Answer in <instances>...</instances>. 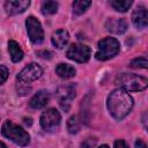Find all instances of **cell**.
Here are the masks:
<instances>
[{"label":"cell","instance_id":"obj_1","mask_svg":"<svg viewBox=\"0 0 148 148\" xmlns=\"http://www.w3.org/2000/svg\"><path fill=\"white\" fill-rule=\"evenodd\" d=\"M133 105H134V102L132 96L127 91L120 88L112 90L109 94L106 99L108 110L110 114L117 120L124 119L132 111Z\"/></svg>","mask_w":148,"mask_h":148},{"label":"cell","instance_id":"obj_2","mask_svg":"<svg viewBox=\"0 0 148 148\" xmlns=\"http://www.w3.org/2000/svg\"><path fill=\"white\" fill-rule=\"evenodd\" d=\"M1 133L5 138L9 139L10 141H13L14 143H16L21 147L28 146L29 142H30L29 133L25 130H23L21 126L16 125L15 123H13L10 120H6L2 124Z\"/></svg>","mask_w":148,"mask_h":148},{"label":"cell","instance_id":"obj_3","mask_svg":"<svg viewBox=\"0 0 148 148\" xmlns=\"http://www.w3.org/2000/svg\"><path fill=\"white\" fill-rule=\"evenodd\" d=\"M117 83L119 84L120 89L127 92L128 91H141L147 88L148 80L141 75L123 73L117 77Z\"/></svg>","mask_w":148,"mask_h":148},{"label":"cell","instance_id":"obj_4","mask_svg":"<svg viewBox=\"0 0 148 148\" xmlns=\"http://www.w3.org/2000/svg\"><path fill=\"white\" fill-rule=\"evenodd\" d=\"M120 51V44L114 37H105L101 39L97 44V51L95 58L101 61L109 60L113 58Z\"/></svg>","mask_w":148,"mask_h":148},{"label":"cell","instance_id":"obj_5","mask_svg":"<svg viewBox=\"0 0 148 148\" xmlns=\"http://www.w3.org/2000/svg\"><path fill=\"white\" fill-rule=\"evenodd\" d=\"M66 56L68 59L74 60L76 62L83 64L87 62L91 56V50L89 46L80 43H73L66 51Z\"/></svg>","mask_w":148,"mask_h":148},{"label":"cell","instance_id":"obj_6","mask_svg":"<svg viewBox=\"0 0 148 148\" xmlns=\"http://www.w3.org/2000/svg\"><path fill=\"white\" fill-rule=\"evenodd\" d=\"M61 123V116L54 108L46 109L40 116V126L47 132H52L59 127Z\"/></svg>","mask_w":148,"mask_h":148},{"label":"cell","instance_id":"obj_7","mask_svg":"<svg viewBox=\"0 0 148 148\" xmlns=\"http://www.w3.org/2000/svg\"><path fill=\"white\" fill-rule=\"evenodd\" d=\"M25 27L28 36L34 44H40L44 40V31L42 24L35 16H28L25 20Z\"/></svg>","mask_w":148,"mask_h":148},{"label":"cell","instance_id":"obj_8","mask_svg":"<svg viewBox=\"0 0 148 148\" xmlns=\"http://www.w3.org/2000/svg\"><path fill=\"white\" fill-rule=\"evenodd\" d=\"M42 75H43V68L36 62H31L17 74V81L21 83H31L37 79H39Z\"/></svg>","mask_w":148,"mask_h":148},{"label":"cell","instance_id":"obj_9","mask_svg":"<svg viewBox=\"0 0 148 148\" xmlns=\"http://www.w3.org/2000/svg\"><path fill=\"white\" fill-rule=\"evenodd\" d=\"M57 96H58L60 106L67 112L69 110L71 101L75 97V88L72 84L61 86V87H59V89L57 91Z\"/></svg>","mask_w":148,"mask_h":148},{"label":"cell","instance_id":"obj_10","mask_svg":"<svg viewBox=\"0 0 148 148\" xmlns=\"http://www.w3.org/2000/svg\"><path fill=\"white\" fill-rule=\"evenodd\" d=\"M105 28L111 34L120 35L127 30L128 23L123 17H109L105 22Z\"/></svg>","mask_w":148,"mask_h":148},{"label":"cell","instance_id":"obj_11","mask_svg":"<svg viewBox=\"0 0 148 148\" xmlns=\"http://www.w3.org/2000/svg\"><path fill=\"white\" fill-rule=\"evenodd\" d=\"M29 6V0H9L5 2V10L8 15H16L23 13Z\"/></svg>","mask_w":148,"mask_h":148},{"label":"cell","instance_id":"obj_12","mask_svg":"<svg viewBox=\"0 0 148 148\" xmlns=\"http://www.w3.org/2000/svg\"><path fill=\"white\" fill-rule=\"evenodd\" d=\"M132 21H133V24L135 25V28L145 29L148 24V12H147V9L142 6L136 7L133 10V14H132Z\"/></svg>","mask_w":148,"mask_h":148},{"label":"cell","instance_id":"obj_13","mask_svg":"<svg viewBox=\"0 0 148 148\" xmlns=\"http://www.w3.org/2000/svg\"><path fill=\"white\" fill-rule=\"evenodd\" d=\"M49 101H50V92L46 90H40L31 97L29 105L32 109H42L49 103Z\"/></svg>","mask_w":148,"mask_h":148},{"label":"cell","instance_id":"obj_14","mask_svg":"<svg viewBox=\"0 0 148 148\" xmlns=\"http://www.w3.org/2000/svg\"><path fill=\"white\" fill-rule=\"evenodd\" d=\"M68 40H69V34L65 29L57 30L56 32L52 34V37H51V43L57 49H62L68 43Z\"/></svg>","mask_w":148,"mask_h":148},{"label":"cell","instance_id":"obj_15","mask_svg":"<svg viewBox=\"0 0 148 148\" xmlns=\"http://www.w3.org/2000/svg\"><path fill=\"white\" fill-rule=\"evenodd\" d=\"M8 52L10 56V59L13 62H18L23 59V51L20 47L18 43L15 40H9L8 42Z\"/></svg>","mask_w":148,"mask_h":148},{"label":"cell","instance_id":"obj_16","mask_svg":"<svg viewBox=\"0 0 148 148\" xmlns=\"http://www.w3.org/2000/svg\"><path fill=\"white\" fill-rule=\"evenodd\" d=\"M56 73L61 79H71L76 74V69L72 65L61 62L56 67Z\"/></svg>","mask_w":148,"mask_h":148},{"label":"cell","instance_id":"obj_17","mask_svg":"<svg viewBox=\"0 0 148 148\" xmlns=\"http://www.w3.org/2000/svg\"><path fill=\"white\" fill-rule=\"evenodd\" d=\"M91 5V1H86V0H76L73 2V14L75 16H79L83 14Z\"/></svg>","mask_w":148,"mask_h":148},{"label":"cell","instance_id":"obj_18","mask_svg":"<svg viewBox=\"0 0 148 148\" xmlns=\"http://www.w3.org/2000/svg\"><path fill=\"white\" fill-rule=\"evenodd\" d=\"M111 6L117 10V12H121L125 13L130 9V7L132 6V1L131 0H113L111 1Z\"/></svg>","mask_w":148,"mask_h":148},{"label":"cell","instance_id":"obj_19","mask_svg":"<svg viewBox=\"0 0 148 148\" xmlns=\"http://www.w3.org/2000/svg\"><path fill=\"white\" fill-rule=\"evenodd\" d=\"M42 13L44 15H52L54 13H57L58 10V2L56 1H44L42 3Z\"/></svg>","mask_w":148,"mask_h":148},{"label":"cell","instance_id":"obj_20","mask_svg":"<svg viewBox=\"0 0 148 148\" xmlns=\"http://www.w3.org/2000/svg\"><path fill=\"white\" fill-rule=\"evenodd\" d=\"M67 130L72 134H75V133L79 132V130H80V123H79V120H77V118L75 116H72L67 120Z\"/></svg>","mask_w":148,"mask_h":148},{"label":"cell","instance_id":"obj_21","mask_svg":"<svg viewBox=\"0 0 148 148\" xmlns=\"http://www.w3.org/2000/svg\"><path fill=\"white\" fill-rule=\"evenodd\" d=\"M130 66L133 68H147V58L146 57L135 58L131 61Z\"/></svg>","mask_w":148,"mask_h":148},{"label":"cell","instance_id":"obj_22","mask_svg":"<svg viewBox=\"0 0 148 148\" xmlns=\"http://www.w3.org/2000/svg\"><path fill=\"white\" fill-rule=\"evenodd\" d=\"M8 75H9V72H8L7 67L0 65V84H2L8 79Z\"/></svg>","mask_w":148,"mask_h":148},{"label":"cell","instance_id":"obj_23","mask_svg":"<svg viewBox=\"0 0 148 148\" xmlns=\"http://www.w3.org/2000/svg\"><path fill=\"white\" fill-rule=\"evenodd\" d=\"M95 143H96V139H87L86 141H83L82 142V145H81V148H92L94 146H95Z\"/></svg>","mask_w":148,"mask_h":148},{"label":"cell","instance_id":"obj_24","mask_svg":"<svg viewBox=\"0 0 148 148\" xmlns=\"http://www.w3.org/2000/svg\"><path fill=\"white\" fill-rule=\"evenodd\" d=\"M113 148H130V147L127 146V143H126L124 140L119 139V140H116V141H114Z\"/></svg>","mask_w":148,"mask_h":148},{"label":"cell","instance_id":"obj_25","mask_svg":"<svg viewBox=\"0 0 148 148\" xmlns=\"http://www.w3.org/2000/svg\"><path fill=\"white\" fill-rule=\"evenodd\" d=\"M38 54L42 57V58H47V59H51L52 58V52H50V51H40V52H38Z\"/></svg>","mask_w":148,"mask_h":148},{"label":"cell","instance_id":"obj_26","mask_svg":"<svg viewBox=\"0 0 148 148\" xmlns=\"http://www.w3.org/2000/svg\"><path fill=\"white\" fill-rule=\"evenodd\" d=\"M134 148H147V145H146L141 139H138V140L135 141Z\"/></svg>","mask_w":148,"mask_h":148},{"label":"cell","instance_id":"obj_27","mask_svg":"<svg viewBox=\"0 0 148 148\" xmlns=\"http://www.w3.org/2000/svg\"><path fill=\"white\" fill-rule=\"evenodd\" d=\"M0 148H7V146H6L3 142H1V141H0Z\"/></svg>","mask_w":148,"mask_h":148},{"label":"cell","instance_id":"obj_28","mask_svg":"<svg viewBox=\"0 0 148 148\" xmlns=\"http://www.w3.org/2000/svg\"><path fill=\"white\" fill-rule=\"evenodd\" d=\"M98 148H109V146H108V145H102V146H99Z\"/></svg>","mask_w":148,"mask_h":148}]
</instances>
